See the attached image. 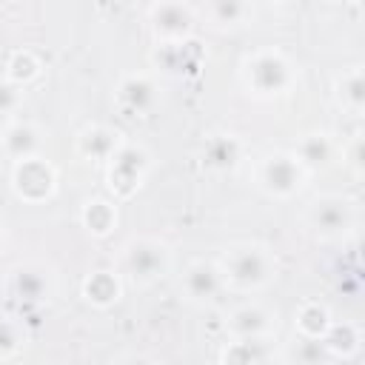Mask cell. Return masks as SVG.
<instances>
[{"mask_svg": "<svg viewBox=\"0 0 365 365\" xmlns=\"http://www.w3.org/2000/svg\"><path fill=\"white\" fill-rule=\"evenodd\" d=\"M20 106H23V91H20V86H14V83H9V80H0V114L14 117V114L20 111Z\"/></svg>", "mask_w": 365, "mask_h": 365, "instance_id": "26", "label": "cell"}, {"mask_svg": "<svg viewBox=\"0 0 365 365\" xmlns=\"http://www.w3.org/2000/svg\"><path fill=\"white\" fill-rule=\"evenodd\" d=\"M308 180V168L297 160L294 151H277L268 154L259 165H257V185L262 194L274 197V200H291L302 191Z\"/></svg>", "mask_w": 365, "mask_h": 365, "instance_id": "4", "label": "cell"}, {"mask_svg": "<svg viewBox=\"0 0 365 365\" xmlns=\"http://www.w3.org/2000/svg\"><path fill=\"white\" fill-rule=\"evenodd\" d=\"M294 325L305 339H322L325 331L331 328V314L319 302H302L299 311L294 314Z\"/></svg>", "mask_w": 365, "mask_h": 365, "instance_id": "21", "label": "cell"}, {"mask_svg": "<svg viewBox=\"0 0 365 365\" xmlns=\"http://www.w3.org/2000/svg\"><path fill=\"white\" fill-rule=\"evenodd\" d=\"M0 148L3 154L11 160V163H20V160H29V157H37L40 148H43V131L34 125V123H11L0 140Z\"/></svg>", "mask_w": 365, "mask_h": 365, "instance_id": "15", "label": "cell"}, {"mask_svg": "<svg viewBox=\"0 0 365 365\" xmlns=\"http://www.w3.org/2000/svg\"><path fill=\"white\" fill-rule=\"evenodd\" d=\"M336 100L342 108H348L351 114H362L365 108V80H362V68L354 66L348 68L339 80H336Z\"/></svg>", "mask_w": 365, "mask_h": 365, "instance_id": "20", "label": "cell"}, {"mask_svg": "<svg viewBox=\"0 0 365 365\" xmlns=\"http://www.w3.org/2000/svg\"><path fill=\"white\" fill-rule=\"evenodd\" d=\"M251 0H205V17L214 29H240L251 20Z\"/></svg>", "mask_w": 365, "mask_h": 365, "instance_id": "17", "label": "cell"}, {"mask_svg": "<svg viewBox=\"0 0 365 365\" xmlns=\"http://www.w3.org/2000/svg\"><path fill=\"white\" fill-rule=\"evenodd\" d=\"M23 339H26V334H23L20 322L14 317H9V314H0V359L17 354Z\"/></svg>", "mask_w": 365, "mask_h": 365, "instance_id": "25", "label": "cell"}, {"mask_svg": "<svg viewBox=\"0 0 365 365\" xmlns=\"http://www.w3.org/2000/svg\"><path fill=\"white\" fill-rule=\"evenodd\" d=\"M225 328L231 334V339H254V336H274L277 334V311L259 305V302H245L237 305L228 319Z\"/></svg>", "mask_w": 365, "mask_h": 365, "instance_id": "11", "label": "cell"}, {"mask_svg": "<svg viewBox=\"0 0 365 365\" xmlns=\"http://www.w3.org/2000/svg\"><path fill=\"white\" fill-rule=\"evenodd\" d=\"M240 77H242V86L248 88V94H254L259 100H274L294 88L297 68L279 48H259L242 60Z\"/></svg>", "mask_w": 365, "mask_h": 365, "instance_id": "2", "label": "cell"}, {"mask_svg": "<svg viewBox=\"0 0 365 365\" xmlns=\"http://www.w3.org/2000/svg\"><path fill=\"white\" fill-rule=\"evenodd\" d=\"M222 288H225V282H222L220 265L217 262H208V259H194L185 268L182 279H180V294L191 305H208V302H214Z\"/></svg>", "mask_w": 365, "mask_h": 365, "instance_id": "10", "label": "cell"}, {"mask_svg": "<svg viewBox=\"0 0 365 365\" xmlns=\"http://www.w3.org/2000/svg\"><path fill=\"white\" fill-rule=\"evenodd\" d=\"M40 74V60L31 51H14L6 66V80L14 86H26Z\"/></svg>", "mask_w": 365, "mask_h": 365, "instance_id": "24", "label": "cell"}, {"mask_svg": "<svg viewBox=\"0 0 365 365\" xmlns=\"http://www.w3.org/2000/svg\"><path fill=\"white\" fill-rule=\"evenodd\" d=\"M322 342H325L331 359H336V356L348 359V356H354L359 351V334H356V328L351 322H342V325H334L331 322V328L325 331Z\"/></svg>", "mask_w": 365, "mask_h": 365, "instance_id": "23", "label": "cell"}, {"mask_svg": "<svg viewBox=\"0 0 365 365\" xmlns=\"http://www.w3.org/2000/svg\"><path fill=\"white\" fill-rule=\"evenodd\" d=\"M217 265H220L225 288L240 291V294H254V291L268 288L279 268L271 245L257 242V240H242V242L228 245Z\"/></svg>", "mask_w": 365, "mask_h": 365, "instance_id": "1", "label": "cell"}, {"mask_svg": "<svg viewBox=\"0 0 365 365\" xmlns=\"http://www.w3.org/2000/svg\"><path fill=\"white\" fill-rule=\"evenodd\" d=\"M151 168V157L143 145H131V143H123L108 160H106V180H108V188L114 191V197L125 200L131 197L143 182H145V174Z\"/></svg>", "mask_w": 365, "mask_h": 365, "instance_id": "6", "label": "cell"}, {"mask_svg": "<svg viewBox=\"0 0 365 365\" xmlns=\"http://www.w3.org/2000/svg\"><path fill=\"white\" fill-rule=\"evenodd\" d=\"M262 3H282V0H262Z\"/></svg>", "mask_w": 365, "mask_h": 365, "instance_id": "29", "label": "cell"}, {"mask_svg": "<svg viewBox=\"0 0 365 365\" xmlns=\"http://www.w3.org/2000/svg\"><path fill=\"white\" fill-rule=\"evenodd\" d=\"M11 188H14V194L20 200L40 202V200H48L54 194L57 174H54L51 163H46L37 154V157H29V160L14 163V168H11Z\"/></svg>", "mask_w": 365, "mask_h": 365, "instance_id": "9", "label": "cell"}, {"mask_svg": "<svg viewBox=\"0 0 365 365\" xmlns=\"http://www.w3.org/2000/svg\"><path fill=\"white\" fill-rule=\"evenodd\" d=\"M123 271L137 285H151L163 279L171 268V248L157 237H131L123 245Z\"/></svg>", "mask_w": 365, "mask_h": 365, "instance_id": "3", "label": "cell"}, {"mask_svg": "<svg viewBox=\"0 0 365 365\" xmlns=\"http://www.w3.org/2000/svg\"><path fill=\"white\" fill-rule=\"evenodd\" d=\"M123 134L111 125H86L80 134H77V154L86 157V160H97V163H106L120 145H123Z\"/></svg>", "mask_w": 365, "mask_h": 365, "instance_id": "14", "label": "cell"}, {"mask_svg": "<svg viewBox=\"0 0 365 365\" xmlns=\"http://www.w3.org/2000/svg\"><path fill=\"white\" fill-rule=\"evenodd\" d=\"M9 291L23 305H40L48 302L54 294V271L46 262L26 259L9 271Z\"/></svg>", "mask_w": 365, "mask_h": 365, "instance_id": "8", "label": "cell"}, {"mask_svg": "<svg viewBox=\"0 0 365 365\" xmlns=\"http://www.w3.org/2000/svg\"><path fill=\"white\" fill-rule=\"evenodd\" d=\"M245 157V145L237 134H211L202 143V165L211 171H234Z\"/></svg>", "mask_w": 365, "mask_h": 365, "instance_id": "13", "label": "cell"}, {"mask_svg": "<svg viewBox=\"0 0 365 365\" xmlns=\"http://www.w3.org/2000/svg\"><path fill=\"white\" fill-rule=\"evenodd\" d=\"M305 225L311 234H317L319 240H339L354 228L356 220V208L348 197L339 194H325L308 202L305 208Z\"/></svg>", "mask_w": 365, "mask_h": 365, "instance_id": "5", "label": "cell"}, {"mask_svg": "<svg viewBox=\"0 0 365 365\" xmlns=\"http://www.w3.org/2000/svg\"><path fill=\"white\" fill-rule=\"evenodd\" d=\"M294 154H297V160H299L308 171L317 168V165H328V163L334 160V140H331V134H325V131H308V134H302V140L297 143Z\"/></svg>", "mask_w": 365, "mask_h": 365, "instance_id": "18", "label": "cell"}, {"mask_svg": "<svg viewBox=\"0 0 365 365\" xmlns=\"http://www.w3.org/2000/svg\"><path fill=\"white\" fill-rule=\"evenodd\" d=\"M3 242H6V237H3V225H0V254H3Z\"/></svg>", "mask_w": 365, "mask_h": 365, "instance_id": "28", "label": "cell"}, {"mask_svg": "<svg viewBox=\"0 0 365 365\" xmlns=\"http://www.w3.org/2000/svg\"><path fill=\"white\" fill-rule=\"evenodd\" d=\"M339 3H356V0H339Z\"/></svg>", "mask_w": 365, "mask_h": 365, "instance_id": "30", "label": "cell"}, {"mask_svg": "<svg viewBox=\"0 0 365 365\" xmlns=\"http://www.w3.org/2000/svg\"><path fill=\"white\" fill-rule=\"evenodd\" d=\"M194 23V9L185 0H154L148 9V29L157 43L191 40Z\"/></svg>", "mask_w": 365, "mask_h": 365, "instance_id": "7", "label": "cell"}, {"mask_svg": "<svg viewBox=\"0 0 365 365\" xmlns=\"http://www.w3.org/2000/svg\"><path fill=\"white\" fill-rule=\"evenodd\" d=\"M120 294H123L120 279H117V274H111V271H94V274L83 282V297H86L91 305H97V308L114 305V302L120 299Z\"/></svg>", "mask_w": 365, "mask_h": 365, "instance_id": "19", "label": "cell"}, {"mask_svg": "<svg viewBox=\"0 0 365 365\" xmlns=\"http://www.w3.org/2000/svg\"><path fill=\"white\" fill-rule=\"evenodd\" d=\"M14 123V117H9V114H0V140H3V134H6V128Z\"/></svg>", "mask_w": 365, "mask_h": 365, "instance_id": "27", "label": "cell"}, {"mask_svg": "<svg viewBox=\"0 0 365 365\" xmlns=\"http://www.w3.org/2000/svg\"><path fill=\"white\" fill-rule=\"evenodd\" d=\"M80 220L94 237H106L117 225V208L108 200H88L80 211Z\"/></svg>", "mask_w": 365, "mask_h": 365, "instance_id": "22", "label": "cell"}, {"mask_svg": "<svg viewBox=\"0 0 365 365\" xmlns=\"http://www.w3.org/2000/svg\"><path fill=\"white\" fill-rule=\"evenodd\" d=\"M222 362H274L277 354V336H254V339H234L222 354Z\"/></svg>", "mask_w": 365, "mask_h": 365, "instance_id": "16", "label": "cell"}, {"mask_svg": "<svg viewBox=\"0 0 365 365\" xmlns=\"http://www.w3.org/2000/svg\"><path fill=\"white\" fill-rule=\"evenodd\" d=\"M114 100L128 114L145 117L157 108L160 91H157V83L148 74H125V77H120V83L114 88Z\"/></svg>", "mask_w": 365, "mask_h": 365, "instance_id": "12", "label": "cell"}]
</instances>
